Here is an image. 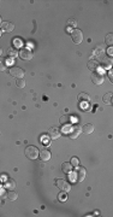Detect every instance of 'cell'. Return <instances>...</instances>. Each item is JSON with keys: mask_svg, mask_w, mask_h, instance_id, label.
I'll use <instances>...</instances> for the list:
<instances>
[{"mask_svg": "<svg viewBox=\"0 0 113 217\" xmlns=\"http://www.w3.org/2000/svg\"><path fill=\"white\" fill-rule=\"evenodd\" d=\"M9 56H11V57H17L18 56V51H17L16 47H10V48H9Z\"/></svg>", "mask_w": 113, "mask_h": 217, "instance_id": "cell-21", "label": "cell"}, {"mask_svg": "<svg viewBox=\"0 0 113 217\" xmlns=\"http://www.w3.org/2000/svg\"><path fill=\"white\" fill-rule=\"evenodd\" d=\"M81 133H82L81 127H78V126H70V129H69V132H68L69 136H70L71 139H77Z\"/></svg>", "mask_w": 113, "mask_h": 217, "instance_id": "cell-5", "label": "cell"}, {"mask_svg": "<svg viewBox=\"0 0 113 217\" xmlns=\"http://www.w3.org/2000/svg\"><path fill=\"white\" fill-rule=\"evenodd\" d=\"M7 65H9V62L7 59H4V58H0V71H4L7 69Z\"/></svg>", "mask_w": 113, "mask_h": 217, "instance_id": "cell-19", "label": "cell"}, {"mask_svg": "<svg viewBox=\"0 0 113 217\" xmlns=\"http://www.w3.org/2000/svg\"><path fill=\"white\" fill-rule=\"evenodd\" d=\"M4 186H5L6 188L13 189V188L16 187V181L13 180V179H6V180H5V184H4Z\"/></svg>", "mask_w": 113, "mask_h": 217, "instance_id": "cell-15", "label": "cell"}, {"mask_svg": "<svg viewBox=\"0 0 113 217\" xmlns=\"http://www.w3.org/2000/svg\"><path fill=\"white\" fill-rule=\"evenodd\" d=\"M59 195H60V199H62V200H64V199H65V193H60Z\"/></svg>", "mask_w": 113, "mask_h": 217, "instance_id": "cell-33", "label": "cell"}, {"mask_svg": "<svg viewBox=\"0 0 113 217\" xmlns=\"http://www.w3.org/2000/svg\"><path fill=\"white\" fill-rule=\"evenodd\" d=\"M76 23H77V22L75 21V19H70V21H69V24H70V25H75Z\"/></svg>", "mask_w": 113, "mask_h": 217, "instance_id": "cell-31", "label": "cell"}, {"mask_svg": "<svg viewBox=\"0 0 113 217\" xmlns=\"http://www.w3.org/2000/svg\"><path fill=\"white\" fill-rule=\"evenodd\" d=\"M57 186L60 188L62 191H64V192H69L70 189H71V186H70L65 180H62V179L57 180Z\"/></svg>", "mask_w": 113, "mask_h": 217, "instance_id": "cell-7", "label": "cell"}, {"mask_svg": "<svg viewBox=\"0 0 113 217\" xmlns=\"http://www.w3.org/2000/svg\"><path fill=\"white\" fill-rule=\"evenodd\" d=\"M70 121H71V118H70L69 116H62V117H60V123H62L63 126L69 124V123H70Z\"/></svg>", "mask_w": 113, "mask_h": 217, "instance_id": "cell-22", "label": "cell"}, {"mask_svg": "<svg viewBox=\"0 0 113 217\" xmlns=\"http://www.w3.org/2000/svg\"><path fill=\"white\" fill-rule=\"evenodd\" d=\"M91 81L94 85H101L105 81V76L101 71H94L91 74Z\"/></svg>", "mask_w": 113, "mask_h": 217, "instance_id": "cell-2", "label": "cell"}, {"mask_svg": "<svg viewBox=\"0 0 113 217\" xmlns=\"http://www.w3.org/2000/svg\"><path fill=\"white\" fill-rule=\"evenodd\" d=\"M10 74L16 78H23L24 70L21 69V68H12V69H10Z\"/></svg>", "mask_w": 113, "mask_h": 217, "instance_id": "cell-6", "label": "cell"}, {"mask_svg": "<svg viewBox=\"0 0 113 217\" xmlns=\"http://www.w3.org/2000/svg\"><path fill=\"white\" fill-rule=\"evenodd\" d=\"M112 74H113L112 70H110V71H108V77H110V80H111V82H113V75H112Z\"/></svg>", "mask_w": 113, "mask_h": 217, "instance_id": "cell-30", "label": "cell"}, {"mask_svg": "<svg viewBox=\"0 0 113 217\" xmlns=\"http://www.w3.org/2000/svg\"><path fill=\"white\" fill-rule=\"evenodd\" d=\"M15 29V25L11 22H3L1 23V30L3 31H6V33H11Z\"/></svg>", "mask_w": 113, "mask_h": 217, "instance_id": "cell-10", "label": "cell"}, {"mask_svg": "<svg viewBox=\"0 0 113 217\" xmlns=\"http://www.w3.org/2000/svg\"><path fill=\"white\" fill-rule=\"evenodd\" d=\"M25 156L31 160L37 159L39 158V148L35 146H28L25 148Z\"/></svg>", "mask_w": 113, "mask_h": 217, "instance_id": "cell-1", "label": "cell"}, {"mask_svg": "<svg viewBox=\"0 0 113 217\" xmlns=\"http://www.w3.org/2000/svg\"><path fill=\"white\" fill-rule=\"evenodd\" d=\"M17 198H18V194H17L16 192H10V193H7V199L15 201V200H17Z\"/></svg>", "mask_w": 113, "mask_h": 217, "instance_id": "cell-23", "label": "cell"}, {"mask_svg": "<svg viewBox=\"0 0 113 217\" xmlns=\"http://www.w3.org/2000/svg\"><path fill=\"white\" fill-rule=\"evenodd\" d=\"M1 54H3V48L0 47V56H1Z\"/></svg>", "mask_w": 113, "mask_h": 217, "instance_id": "cell-34", "label": "cell"}, {"mask_svg": "<svg viewBox=\"0 0 113 217\" xmlns=\"http://www.w3.org/2000/svg\"><path fill=\"white\" fill-rule=\"evenodd\" d=\"M4 195H5V189L4 188H0V199H1Z\"/></svg>", "mask_w": 113, "mask_h": 217, "instance_id": "cell-29", "label": "cell"}, {"mask_svg": "<svg viewBox=\"0 0 113 217\" xmlns=\"http://www.w3.org/2000/svg\"><path fill=\"white\" fill-rule=\"evenodd\" d=\"M70 180L71 181H76L77 180V175L76 174H70Z\"/></svg>", "mask_w": 113, "mask_h": 217, "instance_id": "cell-28", "label": "cell"}, {"mask_svg": "<svg viewBox=\"0 0 113 217\" xmlns=\"http://www.w3.org/2000/svg\"><path fill=\"white\" fill-rule=\"evenodd\" d=\"M81 130L84 134H91L93 132H94V126L90 124V123H87V124H84L83 127H81Z\"/></svg>", "mask_w": 113, "mask_h": 217, "instance_id": "cell-12", "label": "cell"}, {"mask_svg": "<svg viewBox=\"0 0 113 217\" xmlns=\"http://www.w3.org/2000/svg\"><path fill=\"white\" fill-rule=\"evenodd\" d=\"M112 40H113V35H112V34H108V35L106 36V44L110 45V47L112 46V42H113Z\"/></svg>", "mask_w": 113, "mask_h": 217, "instance_id": "cell-25", "label": "cell"}, {"mask_svg": "<svg viewBox=\"0 0 113 217\" xmlns=\"http://www.w3.org/2000/svg\"><path fill=\"white\" fill-rule=\"evenodd\" d=\"M60 135H62V133H60V130H59L58 128H51L49 132H48V136L51 139H53V140L59 139V138H60Z\"/></svg>", "mask_w": 113, "mask_h": 217, "instance_id": "cell-9", "label": "cell"}, {"mask_svg": "<svg viewBox=\"0 0 113 217\" xmlns=\"http://www.w3.org/2000/svg\"><path fill=\"white\" fill-rule=\"evenodd\" d=\"M0 185H1V177H0Z\"/></svg>", "mask_w": 113, "mask_h": 217, "instance_id": "cell-37", "label": "cell"}, {"mask_svg": "<svg viewBox=\"0 0 113 217\" xmlns=\"http://www.w3.org/2000/svg\"><path fill=\"white\" fill-rule=\"evenodd\" d=\"M107 53L110 54V56H112V54H113V48H112V47H110V48L107 50Z\"/></svg>", "mask_w": 113, "mask_h": 217, "instance_id": "cell-32", "label": "cell"}, {"mask_svg": "<svg viewBox=\"0 0 113 217\" xmlns=\"http://www.w3.org/2000/svg\"><path fill=\"white\" fill-rule=\"evenodd\" d=\"M13 41H15V45H13V47H16V48H18L19 46H22V40H21V39H15Z\"/></svg>", "mask_w": 113, "mask_h": 217, "instance_id": "cell-27", "label": "cell"}, {"mask_svg": "<svg viewBox=\"0 0 113 217\" xmlns=\"http://www.w3.org/2000/svg\"><path fill=\"white\" fill-rule=\"evenodd\" d=\"M3 23V21H1V17H0V24H1Z\"/></svg>", "mask_w": 113, "mask_h": 217, "instance_id": "cell-36", "label": "cell"}, {"mask_svg": "<svg viewBox=\"0 0 113 217\" xmlns=\"http://www.w3.org/2000/svg\"><path fill=\"white\" fill-rule=\"evenodd\" d=\"M71 165L75 167V168H77V167L79 165V160H78L77 157H72V159H71Z\"/></svg>", "mask_w": 113, "mask_h": 217, "instance_id": "cell-24", "label": "cell"}, {"mask_svg": "<svg viewBox=\"0 0 113 217\" xmlns=\"http://www.w3.org/2000/svg\"><path fill=\"white\" fill-rule=\"evenodd\" d=\"M17 86H18L19 88H24V87H25V81H24L23 78H18V80H17Z\"/></svg>", "mask_w": 113, "mask_h": 217, "instance_id": "cell-26", "label": "cell"}, {"mask_svg": "<svg viewBox=\"0 0 113 217\" xmlns=\"http://www.w3.org/2000/svg\"><path fill=\"white\" fill-rule=\"evenodd\" d=\"M78 100H79V103H88V101L90 100V97H89V94L87 93H79L78 94Z\"/></svg>", "mask_w": 113, "mask_h": 217, "instance_id": "cell-14", "label": "cell"}, {"mask_svg": "<svg viewBox=\"0 0 113 217\" xmlns=\"http://www.w3.org/2000/svg\"><path fill=\"white\" fill-rule=\"evenodd\" d=\"M71 38H72V41L75 44H81L83 41V34L79 29H74L71 33Z\"/></svg>", "mask_w": 113, "mask_h": 217, "instance_id": "cell-4", "label": "cell"}, {"mask_svg": "<svg viewBox=\"0 0 113 217\" xmlns=\"http://www.w3.org/2000/svg\"><path fill=\"white\" fill-rule=\"evenodd\" d=\"M18 56L22 60L28 62V60H31V58H32V52L29 48H22V50H19Z\"/></svg>", "mask_w": 113, "mask_h": 217, "instance_id": "cell-3", "label": "cell"}, {"mask_svg": "<svg viewBox=\"0 0 113 217\" xmlns=\"http://www.w3.org/2000/svg\"><path fill=\"white\" fill-rule=\"evenodd\" d=\"M62 170H63V173H65V174L71 173V170H72V165H71V163H68V162L63 163V165H62Z\"/></svg>", "mask_w": 113, "mask_h": 217, "instance_id": "cell-17", "label": "cell"}, {"mask_svg": "<svg viewBox=\"0 0 113 217\" xmlns=\"http://www.w3.org/2000/svg\"><path fill=\"white\" fill-rule=\"evenodd\" d=\"M88 68H89L90 70H93V72L96 71L97 68H99V62H97V60H95V59H91L90 62L88 63Z\"/></svg>", "mask_w": 113, "mask_h": 217, "instance_id": "cell-16", "label": "cell"}, {"mask_svg": "<svg viewBox=\"0 0 113 217\" xmlns=\"http://www.w3.org/2000/svg\"><path fill=\"white\" fill-rule=\"evenodd\" d=\"M104 51H105V45L101 44V45H99V46L96 47V48L94 50V54L99 57V56H101V54L104 53Z\"/></svg>", "mask_w": 113, "mask_h": 217, "instance_id": "cell-18", "label": "cell"}, {"mask_svg": "<svg viewBox=\"0 0 113 217\" xmlns=\"http://www.w3.org/2000/svg\"><path fill=\"white\" fill-rule=\"evenodd\" d=\"M76 175H77V181L78 182H82L85 179V176H87V170H85L83 167H78Z\"/></svg>", "mask_w": 113, "mask_h": 217, "instance_id": "cell-8", "label": "cell"}, {"mask_svg": "<svg viewBox=\"0 0 113 217\" xmlns=\"http://www.w3.org/2000/svg\"><path fill=\"white\" fill-rule=\"evenodd\" d=\"M40 159L43 160V162H47L51 159V152L48 150H46V148H43V150L40 151Z\"/></svg>", "mask_w": 113, "mask_h": 217, "instance_id": "cell-11", "label": "cell"}, {"mask_svg": "<svg viewBox=\"0 0 113 217\" xmlns=\"http://www.w3.org/2000/svg\"><path fill=\"white\" fill-rule=\"evenodd\" d=\"M1 34H3V30H0V38H1Z\"/></svg>", "mask_w": 113, "mask_h": 217, "instance_id": "cell-35", "label": "cell"}, {"mask_svg": "<svg viewBox=\"0 0 113 217\" xmlns=\"http://www.w3.org/2000/svg\"><path fill=\"white\" fill-rule=\"evenodd\" d=\"M101 66L104 68V69L110 70L111 66H112V59H111V58H104V59L101 60Z\"/></svg>", "mask_w": 113, "mask_h": 217, "instance_id": "cell-13", "label": "cell"}, {"mask_svg": "<svg viewBox=\"0 0 113 217\" xmlns=\"http://www.w3.org/2000/svg\"><path fill=\"white\" fill-rule=\"evenodd\" d=\"M102 100H104V103H106V104L111 105V104H112V93H107V94H105L104 98H102Z\"/></svg>", "mask_w": 113, "mask_h": 217, "instance_id": "cell-20", "label": "cell"}]
</instances>
